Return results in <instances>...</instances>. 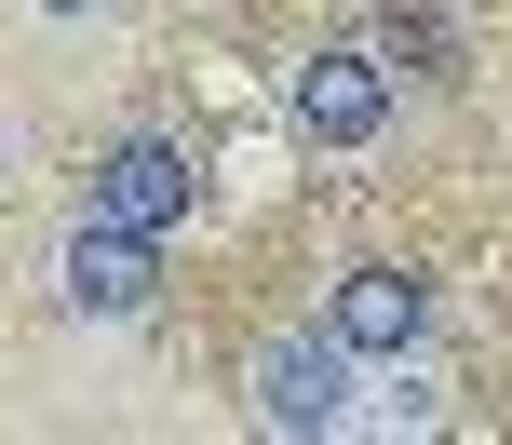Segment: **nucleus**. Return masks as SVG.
Wrapping results in <instances>:
<instances>
[{"label":"nucleus","instance_id":"f257e3e1","mask_svg":"<svg viewBox=\"0 0 512 445\" xmlns=\"http://www.w3.org/2000/svg\"><path fill=\"white\" fill-rule=\"evenodd\" d=\"M391 54L378 41H324V54H297L283 68V122H297V149H364V135L391 122Z\"/></svg>","mask_w":512,"mask_h":445},{"label":"nucleus","instance_id":"f03ea898","mask_svg":"<svg viewBox=\"0 0 512 445\" xmlns=\"http://www.w3.org/2000/svg\"><path fill=\"white\" fill-rule=\"evenodd\" d=\"M243 419L256 432H351L364 405H351V338L337 324H310V338H270L243 365Z\"/></svg>","mask_w":512,"mask_h":445},{"label":"nucleus","instance_id":"7ed1b4c3","mask_svg":"<svg viewBox=\"0 0 512 445\" xmlns=\"http://www.w3.org/2000/svg\"><path fill=\"white\" fill-rule=\"evenodd\" d=\"M203 203V162L176 149V135H122V149L95 162V176H81V216H108V230H176V216Z\"/></svg>","mask_w":512,"mask_h":445},{"label":"nucleus","instance_id":"20e7f679","mask_svg":"<svg viewBox=\"0 0 512 445\" xmlns=\"http://www.w3.org/2000/svg\"><path fill=\"white\" fill-rule=\"evenodd\" d=\"M324 324L351 338V365H405V351L432 338V270H405V257H364V270H337Z\"/></svg>","mask_w":512,"mask_h":445},{"label":"nucleus","instance_id":"39448f33","mask_svg":"<svg viewBox=\"0 0 512 445\" xmlns=\"http://www.w3.org/2000/svg\"><path fill=\"white\" fill-rule=\"evenodd\" d=\"M54 297H68L81 324H135V311L162 297V243H149V230H108V216H81L68 257H54Z\"/></svg>","mask_w":512,"mask_h":445},{"label":"nucleus","instance_id":"423d86ee","mask_svg":"<svg viewBox=\"0 0 512 445\" xmlns=\"http://www.w3.org/2000/svg\"><path fill=\"white\" fill-rule=\"evenodd\" d=\"M364 41L391 54V81H445V68H459V27H445V0H391Z\"/></svg>","mask_w":512,"mask_h":445},{"label":"nucleus","instance_id":"0eeeda50","mask_svg":"<svg viewBox=\"0 0 512 445\" xmlns=\"http://www.w3.org/2000/svg\"><path fill=\"white\" fill-rule=\"evenodd\" d=\"M41 14H108V0H41Z\"/></svg>","mask_w":512,"mask_h":445}]
</instances>
